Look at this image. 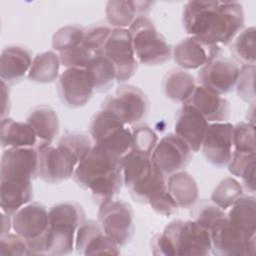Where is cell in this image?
<instances>
[{"instance_id":"obj_1","label":"cell","mask_w":256,"mask_h":256,"mask_svg":"<svg viewBox=\"0 0 256 256\" xmlns=\"http://www.w3.org/2000/svg\"><path fill=\"white\" fill-rule=\"evenodd\" d=\"M185 31L216 45H229L242 31L245 23L239 2L189 1L182 13Z\"/></svg>"},{"instance_id":"obj_2","label":"cell","mask_w":256,"mask_h":256,"mask_svg":"<svg viewBox=\"0 0 256 256\" xmlns=\"http://www.w3.org/2000/svg\"><path fill=\"white\" fill-rule=\"evenodd\" d=\"M73 179L80 188L89 189L100 205L112 199L124 184L120 158L93 144L77 164Z\"/></svg>"},{"instance_id":"obj_3","label":"cell","mask_w":256,"mask_h":256,"mask_svg":"<svg viewBox=\"0 0 256 256\" xmlns=\"http://www.w3.org/2000/svg\"><path fill=\"white\" fill-rule=\"evenodd\" d=\"M50 228L46 254L67 255L74 248L77 229L85 221V212L76 202H61L49 210Z\"/></svg>"},{"instance_id":"obj_4","label":"cell","mask_w":256,"mask_h":256,"mask_svg":"<svg viewBox=\"0 0 256 256\" xmlns=\"http://www.w3.org/2000/svg\"><path fill=\"white\" fill-rule=\"evenodd\" d=\"M128 30L139 63L155 66L162 65L170 60L172 55L170 45L147 16H137Z\"/></svg>"},{"instance_id":"obj_5","label":"cell","mask_w":256,"mask_h":256,"mask_svg":"<svg viewBox=\"0 0 256 256\" xmlns=\"http://www.w3.org/2000/svg\"><path fill=\"white\" fill-rule=\"evenodd\" d=\"M89 134L94 145L120 159L131 149L132 130L109 110L101 108L91 117Z\"/></svg>"},{"instance_id":"obj_6","label":"cell","mask_w":256,"mask_h":256,"mask_svg":"<svg viewBox=\"0 0 256 256\" xmlns=\"http://www.w3.org/2000/svg\"><path fill=\"white\" fill-rule=\"evenodd\" d=\"M12 228L29 246L32 255L46 254L50 228L49 211L39 202H30L12 217Z\"/></svg>"},{"instance_id":"obj_7","label":"cell","mask_w":256,"mask_h":256,"mask_svg":"<svg viewBox=\"0 0 256 256\" xmlns=\"http://www.w3.org/2000/svg\"><path fill=\"white\" fill-rule=\"evenodd\" d=\"M171 241L175 255H208L211 252L210 229L190 220H173L163 230Z\"/></svg>"},{"instance_id":"obj_8","label":"cell","mask_w":256,"mask_h":256,"mask_svg":"<svg viewBox=\"0 0 256 256\" xmlns=\"http://www.w3.org/2000/svg\"><path fill=\"white\" fill-rule=\"evenodd\" d=\"M98 223L103 232L119 247L125 246L133 238L135 224L131 205L123 200H107L99 205Z\"/></svg>"},{"instance_id":"obj_9","label":"cell","mask_w":256,"mask_h":256,"mask_svg":"<svg viewBox=\"0 0 256 256\" xmlns=\"http://www.w3.org/2000/svg\"><path fill=\"white\" fill-rule=\"evenodd\" d=\"M101 108L113 112L125 125H137L148 115L150 102L140 88L127 84L106 97Z\"/></svg>"},{"instance_id":"obj_10","label":"cell","mask_w":256,"mask_h":256,"mask_svg":"<svg viewBox=\"0 0 256 256\" xmlns=\"http://www.w3.org/2000/svg\"><path fill=\"white\" fill-rule=\"evenodd\" d=\"M211 252L219 256H253L255 237L246 238L228 219L220 218L210 228Z\"/></svg>"},{"instance_id":"obj_11","label":"cell","mask_w":256,"mask_h":256,"mask_svg":"<svg viewBox=\"0 0 256 256\" xmlns=\"http://www.w3.org/2000/svg\"><path fill=\"white\" fill-rule=\"evenodd\" d=\"M103 54L114 64L117 72V82L123 83L129 80L138 68L131 34L126 28H114L110 34Z\"/></svg>"},{"instance_id":"obj_12","label":"cell","mask_w":256,"mask_h":256,"mask_svg":"<svg viewBox=\"0 0 256 256\" xmlns=\"http://www.w3.org/2000/svg\"><path fill=\"white\" fill-rule=\"evenodd\" d=\"M192 150L175 133L164 136L151 154L153 166L165 176L183 170L192 159Z\"/></svg>"},{"instance_id":"obj_13","label":"cell","mask_w":256,"mask_h":256,"mask_svg":"<svg viewBox=\"0 0 256 256\" xmlns=\"http://www.w3.org/2000/svg\"><path fill=\"white\" fill-rule=\"evenodd\" d=\"M38 177L49 184H59L73 177L77 164L61 148L38 143Z\"/></svg>"},{"instance_id":"obj_14","label":"cell","mask_w":256,"mask_h":256,"mask_svg":"<svg viewBox=\"0 0 256 256\" xmlns=\"http://www.w3.org/2000/svg\"><path fill=\"white\" fill-rule=\"evenodd\" d=\"M233 125L229 122L208 124L202 140L201 150L212 165L223 168L228 165L232 156Z\"/></svg>"},{"instance_id":"obj_15","label":"cell","mask_w":256,"mask_h":256,"mask_svg":"<svg viewBox=\"0 0 256 256\" xmlns=\"http://www.w3.org/2000/svg\"><path fill=\"white\" fill-rule=\"evenodd\" d=\"M239 71L240 68L235 61L219 57L202 66L197 78L201 86L219 95H225L236 87Z\"/></svg>"},{"instance_id":"obj_16","label":"cell","mask_w":256,"mask_h":256,"mask_svg":"<svg viewBox=\"0 0 256 256\" xmlns=\"http://www.w3.org/2000/svg\"><path fill=\"white\" fill-rule=\"evenodd\" d=\"M0 180H33L38 176L36 147L9 148L2 153Z\"/></svg>"},{"instance_id":"obj_17","label":"cell","mask_w":256,"mask_h":256,"mask_svg":"<svg viewBox=\"0 0 256 256\" xmlns=\"http://www.w3.org/2000/svg\"><path fill=\"white\" fill-rule=\"evenodd\" d=\"M57 92L64 105L79 108L89 102L94 89L85 69L66 68L57 79Z\"/></svg>"},{"instance_id":"obj_18","label":"cell","mask_w":256,"mask_h":256,"mask_svg":"<svg viewBox=\"0 0 256 256\" xmlns=\"http://www.w3.org/2000/svg\"><path fill=\"white\" fill-rule=\"evenodd\" d=\"M219 45L206 42L198 37L182 39L173 49V58L178 66L186 70L198 69L208 62L221 57Z\"/></svg>"},{"instance_id":"obj_19","label":"cell","mask_w":256,"mask_h":256,"mask_svg":"<svg viewBox=\"0 0 256 256\" xmlns=\"http://www.w3.org/2000/svg\"><path fill=\"white\" fill-rule=\"evenodd\" d=\"M75 248L83 255H118L119 246L108 237L100 227L98 221L85 220L77 229Z\"/></svg>"},{"instance_id":"obj_20","label":"cell","mask_w":256,"mask_h":256,"mask_svg":"<svg viewBox=\"0 0 256 256\" xmlns=\"http://www.w3.org/2000/svg\"><path fill=\"white\" fill-rule=\"evenodd\" d=\"M208 124L206 118L195 107L184 103L177 112L174 131L189 146L192 152H198L201 149Z\"/></svg>"},{"instance_id":"obj_21","label":"cell","mask_w":256,"mask_h":256,"mask_svg":"<svg viewBox=\"0 0 256 256\" xmlns=\"http://www.w3.org/2000/svg\"><path fill=\"white\" fill-rule=\"evenodd\" d=\"M32 52L20 45H9L1 52L0 78L8 85L22 81L32 64Z\"/></svg>"},{"instance_id":"obj_22","label":"cell","mask_w":256,"mask_h":256,"mask_svg":"<svg viewBox=\"0 0 256 256\" xmlns=\"http://www.w3.org/2000/svg\"><path fill=\"white\" fill-rule=\"evenodd\" d=\"M186 103L195 107L208 122H226L229 119L230 104L228 100L204 86H196Z\"/></svg>"},{"instance_id":"obj_23","label":"cell","mask_w":256,"mask_h":256,"mask_svg":"<svg viewBox=\"0 0 256 256\" xmlns=\"http://www.w3.org/2000/svg\"><path fill=\"white\" fill-rule=\"evenodd\" d=\"M0 140L3 150L36 147L38 144L36 132L27 121H16L9 117L1 119Z\"/></svg>"},{"instance_id":"obj_24","label":"cell","mask_w":256,"mask_h":256,"mask_svg":"<svg viewBox=\"0 0 256 256\" xmlns=\"http://www.w3.org/2000/svg\"><path fill=\"white\" fill-rule=\"evenodd\" d=\"M33 198L31 180H0V205L2 212L14 215Z\"/></svg>"},{"instance_id":"obj_25","label":"cell","mask_w":256,"mask_h":256,"mask_svg":"<svg viewBox=\"0 0 256 256\" xmlns=\"http://www.w3.org/2000/svg\"><path fill=\"white\" fill-rule=\"evenodd\" d=\"M227 219L248 239L256 233V198L242 195L229 209Z\"/></svg>"},{"instance_id":"obj_26","label":"cell","mask_w":256,"mask_h":256,"mask_svg":"<svg viewBox=\"0 0 256 256\" xmlns=\"http://www.w3.org/2000/svg\"><path fill=\"white\" fill-rule=\"evenodd\" d=\"M26 121L32 126L38 137V143L52 144L59 132V119L55 110L48 105L34 107Z\"/></svg>"},{"instance_id":"obj_27","label":"cell","mask_w":256,"mask_h":256,"mask_svg":"<svg viewBox=\"0 0 256 256\" xmlns=\"http://www.w3.org/2000/svg\"><path fill=\"white\" fill-rule=\"evenodd\" d=\"M120 164L124 185L128 189L143 183L153 171L151 157L131 149L120 159Z\"/></svg>"},{"instance_id":"obj_28","label":"cell","mask_w":256,"mask_h":256,"mask_svg":"<svg viewBox=\"0 0 256 256\" xmlns=\"http://www.w3.org/2000/svg\"><path fill=\"white\" fill-rule=\"evenodd\" d=\"M167 189L179 208H191L198 200L199 189L193 176L181 170L167 177Z\"/></svg>"},{"instance_id":"obj_29","label":"cell","mask_w":256,"mask_h":256,"mask_svg":"<svg viewBox=\"0 0 256 256\" xmlns=\"http://www.w3.org/2000/svg\"><path fill=\"white\" fill-rule=\"evenodd\" d=\"M85 70L94 92H107L117 81L116 68L103 53L95 55Z\"/></svg>"},{"instance_id":"obj_30","label":"cell","mask_w":256,"mask_h":256,"mask_svg":"<svg viewBox=\"0 0 256 256\" xmlns=\"http://www.w3.org/2000/svg\"><path fill=\"white\" fill-rule=\"evenodd\" d=\"M195 88L194 77L185 70L173 69L163 79L165 95L175 102L186 103L192 96Z\"/></svg>"},{"instance_id":"obj_31","label":"cell","mask_w":256,"mask_h":256,"mask_svg":"<svg viewBox=\"0 0 256 256\" xmlns=\"http://www.w3.org/2000/svg\"><path fill=\"white\" fill-rule=\"evenodd\" d=\"M59 54L46 51L37 54L32 61L28 72V79L36 83H51L58 79L60 69Z\"/></svg>"},{"instance_id":"obj_32","label":"cell","mask_w":256,"mask_h":256,"mask_svg":"<svg viewBox=\"0 0 256 256\" xmlns=\"http://www.w3.org/2000/svg\"><path fill=\"white\" fill-rule=\"evenodd\" d=\"M105 13L107 23L112 28L125 29L126 27H130L138 15L135 1L122 0H112L107 2Z\"/></svg>"},{"instance_id":"obj_33","label":"cell","mask_w":256,"mask_h":256,"mask_svg":"<svg viewBox=\"0 0 256 256\" xmlns=\"http://www.w3.org/2000/svg\"><path fill=\"white\" fill-rule=\"evenodd\" d=\"M255 27L242 30L232 42L230 52L234 59L245 65H255Z\"/></svg>"},{"instance_id":"obj_34","label":"cell","mask_w":256,"mask_h":256,"mask_svg":"<svg viewBox=\"0 0 256 256\" xmlns=\"http://www.w3.org/2000/svg\"><path fill=\"white\" fill-rule=\"evenodd\" d=\"M243 194V186L234 177L222 179L211 193V201L223 210L229 209Z\"/></svg>"},{"instance_id":"obj_35","label":"cell","mask_w":256,"mask_h":256,"mask_svg":"<svg viewBox=\"0 0 256 256\" xmlns=\"http://www.w3.org/2000/svg\"><path fill=\"white\" fill-rule=\"evenodd\" d=\"M86 29L79 24L65 25L59 28L52 37V48L59 53L82 44Z\"/></svg>"},{"instance_id":"obj_36","label":"cell","mask_w":256,"mask_h":256,"mask_svg":"<svg viewBox=\"0 0 256 256\" xmlns=\"http://www.w3.org/2000/svg\"><path fill=\"white\" fill-rule=\"evenodd\" d=\"M57 146L66 152L76 164L88 153L92 148V140L83 133L67 132L58 141Z\"/></svg>"},{"instance_id":"obj_37","label":"cell","mask_w":256,"mask_h":256,"mask_svg":"<svg viewBox=\"0 0 256 256\" xmlns=\"http://www.w3.org/2000/svg\"><path fill=\"white\" fill-rule=\"evenodd\" d=\"M112 28L107 22H98L86 29L82 44L94 54H102L104 46L112 33Z\"/></svg>"},{"instance_id":"obj_38","label":"cell","mask_w":256,"mask_h":256,"mask_svg":"<svg viewBox=\"0 0 256 256\" xmlns=\"http://www.w3.org/2000/svg\"><path fill=\"white\" fill-rule=\"evenodd\" d=\"M191 208V219L202 224L208 229H210L217 220L226 216L225 210L215 205L212 201L209 202L207 200H202L198 203L196 202Z\"/></svg>"},{"instance_id":"obj_39","label":"cell","mask_w":256,"mask_h":256,"mask_svg":"<svg viewBox=\"0 0 256 256\" xmlns=\"http://www.w3.org/2000/svg\"><path fill=\"white\" fill-rule=\"evenodd\" d=\"M157 143V134L148 125L139 124L133 128L131 150L151 156Z\"/></svg>"},{"instance_id":"obj_40","label":"cell","mask_w":256,"mask_h":256,"mask_svg":"<svg viewBox=\"0 0 256 256\" xmlns=\"http://www.w3.org/2000/svg\"><path fill=\"white\" fill-rule=\"evenodd\" d=\"M232 141L234 150L244 152H256L255 148V124L251 122H239L233 126Z\"/></svg>"},{"instance_id":"obj_41","label":"cell","mask_w":256,"mask_h":256,"mask_svg":"<svg viewBox=\"0 0 256 256\" xmlns=\"http://www.w3.org/2000/svg\"><path fill=\"white\" fill-rule=\"evenodd\" d=\"M95 55L96 54L91 50L81 44L75 48L59 53V58L61 64L66 68L86 69Z\"/></svg>"},{"instance_id":"obj_42","label":"cell","mask_w":256,"mask_h":256,"mask_svg":"<svg viewBox=\"0 0 256 256\" xmlns=\"http://www.w3.org/2000/svg\"><path fill=\"white\" fill-rule=\"evenodd\" d=\"M255 65L242 66L239 71L238 80L236 83V91L239 98L245 102L255 101Z\"/></svg>"},{"instance_id":"obj_43","label":"cell","mask_w":256,"mask_h":256,"mask_svg":"<svg viewBox=\"0 0 256 256\" xmlns=\"http://www.w3.org/2000/svg\"><path fill=\"white\" fill-rule=\"evenodd\" d=\"M0 255L1 256H23L32 255L26 241L18 234L8 233L1 236L0 239Z\"/></svg>"},{"instance_id":"obj_44","label":"cell","mask_w":256,"mask_h":256,"mask_svg":"<svg viewBox=\"0 0 256 256\" xmlns=\"http://www.w3.org/2000/svg\"><path fill=\"white\" fill-rule=\"evenodd\" d=\"M255 160L256 152L233 150L231 159L228 163V170L232 175L241 178L247 170L255 167Z\"/></svg>"},{"instance_id":"obj_45","label":"cell","mask_w":256,"mask_h":256,"mask_svg":"<svg viewBox=\"0 0 256 256\" xmlns=\"http://www.w3.org/2000/svg\"><path fill=\"white\" fill-rule=\"evenodd\" d=\"M152 253L156 256H173L175 255L174 247L169 238L162 232L156 234L151 241Z\"/></svg>"},{"instance_id":"obj_46","label":"cell","mask_w":256,"mask_h":256,"mask_svg":"<svg viewBox=\"0 0 256 256\" xmlns=\"http://www.w3.org/2000/svg\"><path fill=\"white\" fill-rule=\"evenodd\" d=\"M2 82V118H5V113L8 111L9 112V108H7V105L10 106V101H9V87L8 84H6L5 82Z\"/></svg>"},{"instance_id":"obj_47","label":"cell","mask_w":256,"mask_h":256,"mask_svg":"<svg viewBox=\"0 0 256 256\" xmlns=\"http://www.w3.org/2000/svg\"><path fill=\"white\" fill-rule=\"evenodd\" d=\"M12 226V219L10 218V215L2 212V230H1V236L6 235L9 233L10 228Z\"/></svg>"}]
</instances>
